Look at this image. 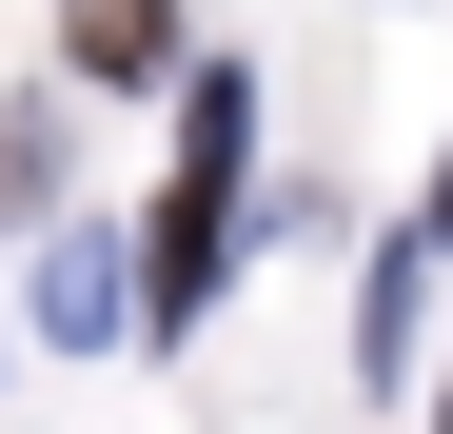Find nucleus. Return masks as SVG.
<instances>
[{
    "mask_svg": "<svg viewBox=\"0 0 453 434\" xmlns=\"http://www.w3.org/2000/svg\"><path fill=\"white\" fill-rule=\"evenodd\" d=\"M237 138H257V80H237V59H197V138H178V198H158V276H138L158 316H197L217 257H237Z\"/></svg>",
    "mask_w": 453,
    "mask_h": 434,
    "instance_id": "obj_1",
    "label": "nucleus"
},
{
    "mask_svg": "<svg viewBox=\"0 0 453 434\" xmlns=\"http://www.w3.org/2000/svg\"><path fill=\"white\" fill-rule=\"evenodd\" d=\"M119 316H138V297H119V257H99V237H59V257H40V336H119Z\"/></svg>",
    "mask_w": 453,
    "mask_h": 434,
    "instance_id": "obj_2",
    "label": "nucleus"
},
{
    "mask_svg": "<svg viewBox=\"0 0 453 434\" xmlns=\"http://www.w3.org/2000/svg\"><path fill=\"white\" fill-rule=\"evenodd\" d=\"M59 40H80V80H158V0H59Z\"/></svg>",
    "mask_w": 453,
    "mask_h": 434,
    "instance_id": "obj_3",
    "label": "nucleus"
},
{
    "mask_svg": "<svg viewBox=\"0 0 453 434\" xmlns=\"http://www.w3.org/2000/svg\"><path fill=\"white\" fill-rule=\"evenodd\" d=\"M434 237H453V178H434Z\"/></svg>",
    "mask_w": 453,
    "mask_h": 434,
    "instance_id": "obj_4",
    "label": "nucleus"
}]
</instances>
